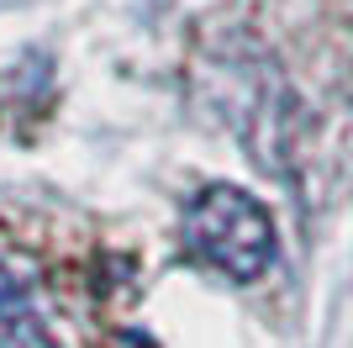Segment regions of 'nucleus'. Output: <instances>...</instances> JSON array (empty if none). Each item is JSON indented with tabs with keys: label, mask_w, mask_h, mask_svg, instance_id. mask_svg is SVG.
I'll use <instances>...</instances> for the list:
<instances>
[{
	"label": "nucleus",
	"mask_w": 353,
	"mask_h": 348,
	"mask_svg": "<svg viewBox=\"0 0 353 348\" xmlns=\"http://www.w3.org/2000/svg\"><path fill=\"white\" fill-rule=\"evenodd\" d=\"M201 74H206L201 85L211 90V101L232 122V132L264 159V169H274L269 137L285 132V122H274V116H280V101H285V85H280V74L269 69V58L259 53V48H248V43H232V48H221V53L201 58Z\"/></svg>",
	"instance_id": "nucleus-2"
},
{
	"label": "nucleus",
	"mask_w": 353,
	"mask_h": 348,
	"mask_svg": "<svg viewBox=\"0 0 353 348\" xmlns=\"http://www.w3.org/2000/svg\"><path fill=\"white\" fill-rule=\"evenodd\" d=\"M185 243L227 280H259L274 264V217L237 185H206L185 211Z\"/></svg>",
	"instance_id": "nucleus-1"
},
{
	"label": "nucleus",
	"mask_w": 353,
	"mask_h": 348,
	"mask_svg": "<svg viewBox=\"0 0 353 348\" xmlns=\"http://www.w3.org/2000/svg\"><path fill=\"white\" fill-rule=\"evenodd\" d=\"M0 348H59L32 290L11 269H0Z\"/></svg>",
	"instance_id": "nucleus-3"
}]
</instances>
